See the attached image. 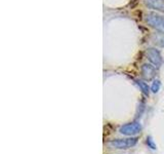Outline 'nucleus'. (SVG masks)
<instances>
[{"mask_svg": "<svg viewBox=\"0 0 164 154\" xmlns=\"http://www.w3.org/2000/svg\"><path fill=\"white\" fill-rule=\"evenodd\" d=\"M137 138H127V139H116L108 142V145L111 148L115 149H128L133 146H136L137 143Z\"/></svg>", "mask_w": 164, "mask_h": 154, "instance_id": "nucleus-1", "label": "nucleus"}, {"mask_svg": "<svg viewBox=\"0 0 164 154\" xmlns=\"http://www.w3.org/2000/svg\"><path fill=\"white\" fill-rule=\"evenodd\" d=\"M146 22L151 27L164 32V16H161L156 13H149L146 16Z\"/></svg>", "mask_w": 164, "mask_h": 154, "instance_id": "nucleus-2", "label": "nucleus"}, {"mask_svg": "<svg viewBox=\"0 0 164 154\" xmlns=\"http://www.w3.org/2000/svg\"><path fill=\"white\" fill-rule=\"evenodd\" d=\"M140 131H142V125L139 122H130L123 124V125L119 129L120 134L124 135V136H129V137H132V136L139 135Z\"/></svg>", "mask_w": 164, "mask_h": 154, "instance_id": "nucleus-3", "label": "nucleus"}, {"mask_svg": "<svg viewBox=\"0 0 164 154\" xmlns=\"http://www.w3.org/2000/svg\"><path fill=\"white\" fill-rule=\"evenodd\" d=\"M147 58L153 64V66L157 68L160 67L161 64H162V58H161L159 50L156 48H149L147 50Z\"/></svg>", "mask_w": 164, "mask_h": 154, "instance_id": "nucleus-4", "label": "nucleus"}, {"mask_svg": "<svg viewBox=\"0 0 164 154\" xmlns=\"http://www.w3.org/2000/svg\"><path fill=\"white\" fill-rule=\"evenodd\" d=\"M144 3L148 8L164 13V0H144Z\"/></svg>", "mask_w": 164, "mask_h": 154, "instance_id": "nucleus-5", "label": "nucleus"}, {"mask_svg": "<svg viewBox=\"0 0 164 154\" xmlns=\"http://www.w3.org/2000/svg\"><path fill=\"white\" fill-rule=\"evenodd\" d=\"M142 75L144 78L147 79V80L153 79L155 75H156L155 66H152L150 64H144L142 66Z\"/></svg>", "mask_w": 164, "mask_h": 154, "instance_id": "nucleus-6", "label": "nucleus"}, {"mask_svg": "<svg viewBox=\"0 0 164 154\" xmlns=\"http://www.w3.org/2000/svg\"><path fill=\"white\" fill-rule=\"evenodd\" d=\"M151 41L157 46H164V32L163 31H156L151 35Z\"/></svg>", "mask_w": 164, "mask_h": 154, "instance_id": "nucleus-7", "label": "nucleus"}, {"mask_svg": "<svg viewBox=\"0 0 164 154\" xmlns=\"http://www.w3.org/2000/svg\"><path fill=\"white\" fill-rule=\"evenodd\" d=\"M136 83L137 85L140 87V88L142 90V91L145 94H147V96H149V91H150V88H149V85L146 83L145 81H143V80H137L136 81Z\"/></svg>", "mask_w": 164, "mask_h": 154, "instance_id": "nucleus-8", "label": "nucleus"}, {"mask_svg": "<svg viewBox=\"0 0 164 154\" xmlns=\"http://www.w3.org/2000/svg\"><path fill=\"white\" fill-rule=\"evenodd\" d=\"M160 87H161L160 81L159 80H154L153 83H152V85H151L152 93H154V94L158 93V91H159V90H160Z\"/></svg>", "mask_w": 164, "mask_h": 154, "instance_id": "nucleus-9", "label": "nucleus"}, {"mask_svg": "<svg viewBox=\"0 0 164 154\" xmlns=\"http://www.w3.org/2000/svg\"><path fill=\"white\" fill-rule=\"evenodd\" d=\"M146 143H147L148 147L151 148L152 150H156L157 149V146H156V144L154 143V140H153V138H152V137H148Z\"/></svg>", "mask_w": 164, "mask_h": 154, "instance_id": "nucleus-10", "label": "nucleus"}]
</instances>
